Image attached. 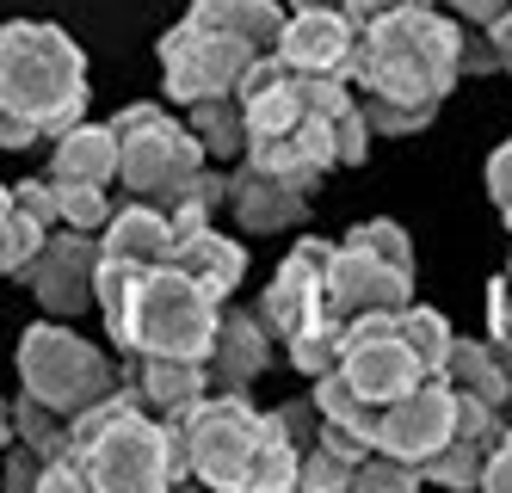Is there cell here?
<instances>
[{"label":"cell","instance_id":"cell-1","mask_svg":"<svg viewBox=\"0 0 512 493\" xmlns=\"http://www.w3.org/2000/svg\"><path fill=\"white\" fill-rule=\"evenodd\" d=\"M463 81V25L445 7H395L358 25L352 93L371 136H414Z\"/></svg>","mask_w":512,"mask_h":493},{"label":"cell","instance_id":"cell-2","mask_svg":"<svg viewBox=\"0 0 512 493\" xmlns=\"http://www.w3.org/2000/svg\"><path fill=\"white\" fill-rule=\"evenodd\" d=\"M93 105L87 50L50 19H0V148H31Z\"/></svg>","mask_w":512,"mask_h":493},{"label":"cell","instance_id":"cell-3","mask_svg":"<svg viewBox=\"0 0 512 493\" xmlns=\"http://www.w3.org/2000/svg\"><path fill=\"white\" fill-rule=\"evenodd\" d=\"M216 302L198 278H186L173 259L161 265H105L99 259V321L105 339L130 352H161V358H210L216 339Z\"/></svg>","mask_w":512,"mask_h":493},{"label":"cell","instance_id":"cell-4","mask_svg":"<svg viewBox=\"0 0 512 493\" xmlns=\"http://www.w3.org/2000/svg\"><path fill=\"white\" fill-rule=\"evenodd\" d=\"M75 469H81V487L93 493H167L179 481H192L179 432L155 413H142L124 395V383L75 420Z\"/></svg>","mask_w":512,"mask_h":493},{"label":"cell","instance_id":"cell-5","mask_svg":"<svg viewBox=\"0 0 512 493\" xmlns=\"http://www.w3.org/2000/svg\"><path fill=\"white\" fill-rule=\"evenodd\" d=\"M414 302V241L401 222L371 216L352 222L327 253V315L358 321V315H389Z\"/></svg>","mask_w":512,"mask_h":493},{"label":"cell","instance_id":"cell-6","mask_svg":"<svg viewBox=\"0 0 512 493\" xmlns=\"http://www.w3.org/2000/svg\"><path fill=\"white\" fill-rule=\"evenodd\" d=\"M179 450H186V475L216 493H247L253 450L278 432V413L253 407L247 389H210L173 420Z\"/></svg>","mask_w":512,"mask_h":493},{"label":"cell","instance_id":"cell-7","mask_svg":"<svg viewBox=\"0 0 512 493\" xmlns=\"http://www.w3.org/2000/svg\"><path fill=\"white\" fill-rule=\"evenodd\" d=\"M112 136H118V185H124V198H142V204L167 210L204 167V148H198L192 124L173 118V111L155 105V99L124 105L112 118Z\"/></svg>","mask_w":512,"mask_h":493},{"label":"cell","instance_id":"cell-8","mask_svg":"<svg viewBox=\"0 0 512 493\" xmlns=\"http://www.w3.org/2000/svg\"><path fill=\"white\" fill-rule=\"evenodd\" d=\"M19 389L56 407L62 420H81L87 407H99L118 389V364L105 358L93 339H81L68 321L44 315L19 333Z\"/></svg>","mask_w":512,"mask_h":493},{"label":"cell","instance_id":"cell-9","mask_svg":"<svg viewBox=\"0 0 512 493\" xmlns=\"http://www.w3.org/2000/svg\"><path fill=\"white\" fill-rule=\"evenodd\" d=\"M260 50H247L241 37L229 31H210L198 19H179L161 31L155 44V62H161V87L173 105H192V99H210V93H241V74Z\"/></svg>","mask_w":512,"mask_h":493},{"label":"cell","instance_id":"cell-10","mask_svg":"<svg viewBox=\"0 0 512 493\" xmlns=\"http://www.w3.org/2000/svg\"><path fill=\"white\" fill-rule=\"evenodd\" d=\"M334 370H340L371 407L408 395L414 383H426V376H432V370L420 364V352L408 346V333H401L395 309H389V315H358V321H346V327H340V364H334Z\"/></svg>","mask_w":512,"mask_h":493},{"label":"cell","instance_id":"cell-11","mask_svg":"<svg viewBox=\"0 0 512 493\" xmlns=\"http://www.w3.org/2000/svg\"><path fill=\"white\" fill-rule=\"evenodd\" d=\"M19 284L31 290L44 315L75 321L87 309H99V235L81 229H50L44 247L19 265Z\"/></svg>","mask_w":512,"mask_h":493},{"label":"cell","instance_id":"cell-12","mask_svg":"<svg viewBox=\"0 0 512 493\" xmlns=\"http://www.w3.org/2000/svg\"><path fill=\"white\" fill-rule=\"evenodd\" d=\"M327 253H334V241H297L272 272V284L260 290V302H253V315L266 321V333L278 346L315 321H334L327 315Z\"/></svg>","mask_w":512,"mask_h":493},{"label":"cell","instance_id":"cell-13","mask_svg":"<svg viewBox=\"0 0 512 493\" xmlns=\"http://www.w3.org/2000/svg\"><path fill=\"white\" fill-rule=\"evenodd\" d=\"M451 426H457V389L445 376H426V383H414L408 395L377 407V450H389V457L420 469L426 457L445 450Z\"/></svg>","mask_w":512,"mask_h":493},{"label":"cell","instance_id":"cell-14","mask_svg":"<svg viewBox=\"0 0 512 493\" xmlns=\"http://www.w3.org/2000/svg\"><path fill=\"white\" fill-rule=\"evenodd\" d=\"M352 50H358V25L340 7H284V31L272 56L290 74H334L352 81Z\"/></svg>","mask_w":512,"mask_h":493},{"label":"cell","instance_id":"cell-15","mask_svg":"<svg viewBox=\"0 0 512 493\" xmlns=\"http://www.w3.org/2000/svg\"><path fill=\"white\" fill-rule=\"evenodd\" d=\"M118 383H124V395H130L142 413H155V420L173 426L198 395H210V364H204V358L130 352V358H118Z\"/></svg>","mask_w":512,"mask_h":493},{"label":"cell","instance_id":"cell-16","mask_svg":"<svg viewBox=\"0 0 512 493\" xmlns=\"http://www.w3.org/2000/svg\"><path fill=\"white\" fill-rule=\"evenodd\" d=\"M506 420H512V413L475 401V395H457V426H451L445 450L420 463V487H451V493L482 487V463H488V450H494Z\"/></svg>","mask_w":512,"mask_h":493},{"label":"cell","instance_id":"cell-17","mask_svg":"<svg viewBox=\"0 0 512 493\" xmlns=\"http://www.w3.org/2000/svg\"><path fill=\"white\" fill-rule=\"evenodd\" d=\"M223 210L241 222V235H278V229H297V222L309 216V192H297V185H284V179L260 173L253 161H241L229 173Z\"/></svg>","mask_w":512,"mask_h":493},{"label":"cell","instance_id":"cell-18","mask_svg":"<svg viewBox=\"0 0 512 493\" xmlns=\"http://www.w3.org/2000/svg\"><path fill=\"white\" fill-rule=\"evenodd\" d=\"M278 352V339L266 333V321L253 309H223L216 315V339H210V389H247Z\"/></svg>","mask_w":512,"mask_h":493},{"label":"cell","instance_id":"cell-19","mask_svg":"<svg viewBox=\"0 0 512 493\" xmlns=\"http://www.w3.org/2000/svg\"><path fill=\"white\" fill-rule=\"evenodd\" d=\"M173 247V229H167V210L161 204H142V198H124L99 229V259L105 265H161Z\"/></svg>","mask_w":512,"mask_h":493},{"label":"cell","instance_id":"cell-20","mask_svg":"<svg viewBox=\"0 0 512 493\" xmlns=\"http://www.w3.org/2000/svg\"><path fill=\"white\" fill-rule=\"evenodd\" d=\"M167 259L186 278H198L216 302H229L241 290V278H247V247L229 241V235H216V222H204V229H192V235H173Z\"/></svg>","mask_w":512,"mask_h":493},{"label":"cell","instance_id":"cell-21","mask_svg":"<svg viewBox=\"0 0 512 493\" xmlns=\"http://www.w3.org/2000/svg\"><path fill=\"white\" fill-rule=\"evenodd\" d=\"M44 179H75V185H118V136L112 124H68L50 136V167Z\"/></svg>","mask_w":512,"mask_h":493},{"label":"cell","instance_id":"cell-22","mask_svg":"<svg viewBox=\"0 0 512 493\" xmlns=\"http://www.w3.org/2000/svg\"><path fill=\"white\" fill-rule=\"evenodd\" d=\"M438 376H445L457 395H475V401L512 413V370L494 352V339H457L451 333V352H445V364H438Z\"/></svg>","mask_w":512,"mask_h":493},{"label":"cell","instance_id":"cell-23","mask_svg":"<svg viewBox=\"0 0 512 493\" xmlns=\"http://www.w3.org/2000/svg\"><path fill=\"white\" fill-rule=\"evenodd\" d=\"M186 19H198L210 31H229V37H241L247 50H260V56L278 44V31H284V7H278V0H192Z\"/></svg>","mask_w":512,"mask_h":493},{"label":"cell","instance_id":"cell-24","mask_svg":"<svg viewBox=\"0 0 512 493\" xmlns=\"http://www.w3.org/2000/svg\"><path fill=\"white\" fill-rule=\"evenodd\" d=\"M186 111V124L204 148V161H241L247 155V118H241V93H210V99H192V105H179Z\"/></svg>","mask_w":512,"mask_h":493},{"label":"cell","instance_id":"cell-25","mask_svg":"<svg viewBox=\"0 0 512 493\" xmlns=\"http://www.w3.org/2000/svg\"><path fill=\"white\" fill-rule=\"evenodd\" d=\"M309 401H315V413H321L327 426H346V432H358V438H371V444H377V407L364 401L340 370H321Z\"/></svg>","mask_w":512,"mask_h":493},{"label":"cell","instance_id":"cell-26","mask_svg":"<svg viewBox=\"0 0 512 493\" xmlns=\"http://www.w3.org/2000/svg\"><path fill=\"white\" fill-rule=\"evenodd\" d=\"M44 235H50V229H44L38 216H25V210L13 204V185L0 179V278H19V265L44 247Z\"/></svg>","mask_w":512,"mask_h":493},{"label":"cell","instance_id":"cell-27","mask_svg":"<svg viewBox=\"0 0 512 493\" xmlns=\"http://www.w3.org/2000/svg\"><path fill=\"white\" fill-rule=\"evenodd\" d=\"M56 192V229H81V235H99L105 216H112V185H75V179H50Z\"/></svg>","mask_w":512,"mask_h":493},{"label":"cell","instance_id":"cell-28","mask_svg":"<svg viewBox=\"0 0 512 493\" xmlns=\"http://www.w3.org/2000/svg\"><path fill=\"white\" fill-rule=\"evenodd\" d=\"M297 469H303V450L290 444L284 432H272L260 450H253L247 493H297Z\"/></svg>","mask_w":512,"mask_h":493},{"label":"cell","instance_id":"cell-29","mask_svg":"<svg viewBox=\"0 0 512 493\" xmlns=\"http://www.w3.org/2000/svg\"><path fill=\"white\" fill-rule=\"evenodd\" d=\"M420 487V469L389 457V450H364V457L352 463V487L346 493H414Z\"/></svg>","mask_w":512,"mask_h":493},{"label":"cell","instance_id":"cell-30","mask_svg":"<svg viewBox=\"0 0 512 493\" xmlns=\"http://www.w3.org/2000/svg\"><path fill=\"white\" fill-rule=\"evenodd\" d=\"M395 321H401V333H408V346L420 352V364L438 376V364H445V352H451V321L438 315V309H420V302L395 309Z\"/></svg>","mask_w":512,"mask_h":493},{"label":"cell","instance_id":"cell-31","mask_svg":"<svg viewBox=\"0 0 512 493\" xmlns=\"http://www.w3.org/2000/svg\"><path fill=\"white\" fill-rule=\"evenodd\" d=\"M352 487V463L340 450H327L321 438L303 450V469H297V493H346Z\"/></svg>","mask_w":512,"mask_h":493},{"label":"cell","instance_id":"cell-32","mask_svg":"<svg viewBox=\"0 0 512 493\" xmlns=\"http://www.w3.org/2000/svg\"><path fill=\"white\" fill-rule=\"evenodd\" d=\"M278 413V432L297 444V450H309L315 444V432H321V413H315V401L309 395H297V401H284V407H272Z\"/></svg>","mask_w":512,"mask_h":493},{"label":"cell","instance_id":"cell-33","mask_svg":"<svg viewBox=\"0 0 512 493\" xmlns=\"http://www.w3.org/2000/svg\"><path fill=\"white\" fill-rule=\"evenodd\" d=\"M488 339H512V272L488 278Z\"/></svg>","mask_w":512,"mask_h":493},{"label":"cell","instance_id":"cell-34","mask_svg":"<svg viewBox=\"0 0 512 493\" xmlns=\"http://www.w3.org/2000/svg\"><path fill=\"white\" fill-rule=\"evenodd\" d=\"M482 487H488V493H512V420L500 426L488 463H482Z\"/></svg>","mask_w":512,"mask_h":493},{"label":"cell","instance_id":"cell-35","mask_svg":"<svg viewBox=\"0 0 512 493\" xmlns=\"http://www.w3.org/2000/svg\"><path fill=\"white\" fill-rule=\"evenodd\" d=\"M38 475H44V457L25 438H7V475H0V481H7V487H38Z\"/></svg>","mask_w":512,"mask_h":493},{"label":"cell","instance_id":"cell-36","mask_svg":"<svg viewBox=\"0 0 512 493\" xmlns=\"http://www.w3.org/2000/svg\"><path fill=\"white\" fill-rule=\"evenodd\" d=\"M438 7H445L463 31H482V25H494V19L512 7V0H438Z\"/></svg>","mask_w":512,"mask_h":493},{"label":"cell","instance_id":"cell-37","mask_svg":"<svg viewBox=\"0 0 512 493\" xmlns=\"http://www.w3.org/2000/svg\"><path fill=\"white\" fill-rule=\"evenodd\" d=\"M482 185H488L494 210H500V204H512V142H500L494 155H488V173H482Z\"/></svg>","mask_w":512,"mask_h":493},{"label":"cell","instance_id":"cell-38","mask_svg":"<svg viewBox=\"0 0 512 493\" xmlns=\"http://www.w3.org/2000/svg\"><path fill=\"white\" fill-rule=\"evenodd\" d=\"M482 37H488V50H494V68H512V7L494 25H482Z\"/></svg>","mask_w":512,"mask_h":493},{"label":"cell","instance_id":"cell-39","mask_svg":"<svg viewBox=\"0 0 512 493\" xmlns=\"http://www.w3.org/2000/svg\"><path fill=\"white\" fill-rule=\"evenodd\" d=\"M290 7H340V0H290ZM346 13V7H340Z\"/></svg>","mask_w":512,"mask_h":493},{"label":"cell","instance_id":"cell-40","mask_svg":"<svg viewBox=\"0 0 512 493\" xmlns=\"http://www.w3.org/2000/svg\"><path fill=\"white\" fill-rule=\"evenodd\" d=\"M494 352H500V358H506V370H512V339H500V346H494Z\"/></svg>","mask_w":512,"mask_h":493},{"label":"cell","instance_id":"cell-41","mask_svg":"<svg viewBox=\"0 0 512 493\" xmlns=\"http://www.w3.org/2000/svg\"><path fill=\"white\" fill-rule=\"evenodd\" d=\"M500 222H506V235H512V204H500Z\"/></svg>","mask_w":512,"mask_h":493},{"label":"cell","instance_id":"cell-42","mask_svg":"<svg viewBox=\"0 0 512 493\" xmlns=\"http://www.w3.org/2000/svg\"><path fill=\"white\" fill-rule=\"evenodd\" d=\"M506 272H512V259H506Z\"/></svg>","mask_w":512,"mask_h":493}]
</instances>
